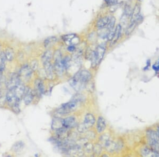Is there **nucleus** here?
<instances>
[{"instance_id":"nucleus-1","label":"nucleus","mask_w":159,"mask_h":157,"mask_svg":"<svg viewBox=\"0 0 159 157\" xmlns=\"http://www.w3.org/2000/svg\"><path fill=\"white\" fill-rule=\"evenodd\" d=\"M6 103L11 107L13 112L18 114L20 112V103L21 100L15 95L13 90H8L6 94Z\"/></svg>"},{"instance_id":"nucleus-2","label":"nucleus","mask_w":159,"mask_h":157,"mask_svg":"<svg viewBox=\"0 0 159 157\" xmlns=\"http://www.w3.org/2000/svg\"><path fill=\"white\" fill-rule=\"evenodd\" d=\"M147 138L150 148L159 151V138L156 131L151 129L147 130Z\"/></svg>"},{"instance_id":"nucleus-3","label":"nucleus","mask_w":159,"mask_h":157,"mask_svg":"<svg viewBox=\"0 0 159 157\" xmlns=\"http://www.w3.org/2000/svg\"><path fill=\"white\" fill-rule=\"evenodd\" d=\"M53 58L54 60V68L58 76L63 75L65 69L62 63V54L59 50H56L53 54Z\"/></svg>"},{"instance_id":"nucleus-4","label":"nucleus","mask_w":159,"mask_h":157,"mask_svg":"<svg viewBox=\"0 0 159 157\" xmlns=\"http://www.w3.org/2000/svg\"><path fill=\"white\" fill-rule=\"evenodd\" d=\"M77 100H74L67 103L63 104L57 111L60 115H66L73 112L77 107Z\"/></svg>"},{"instance_id":"nucleus-5","label":"nucleus","mask_w":159,"mask_h":157,"mask_svg":"<svg viewBox=\"0 0 159 157\" xmlns=\"http://www.w3.org/2000/svg\"><path fill=\"white\" fill-rule=\"evenodd\" d=\"M95 116L92 114L88 113L86 114L84 117L83 123L79 125L78 130L80 132H83L86 130L92 127L95 124Z\"/></svg>"},{"instance_id":"nucleus-6","label":"nucleus","mask_w":159,"mask_h":157,"mask_svg":"<svg viewBox=\"0 0 159 157\" xmlns=\"http://www.w3.org/2000/svg\"><path fill=\"white\" fill-rule=\"evenodd\" d=\"M33 73V70L28 65H25L22 66L19 72V76L20 78L25 81H28L30 79Z\"/></svg>"},{"instance_id":"nucleus-7","label":"nucleus","mask_w":159,"mask_h":157,"mask_svg":"<svg viewBox=\"0 0 159 157\" xmlns=\"http://www.w3.org/2000/svg\"><path fill=\"white\" fill-rule=\"evenodd\" d=\"M106 50V46L102 44L100 45H98L95 50L94 51L95 59L97 65L100 63L102 59L104 58Z\"/></svg>"},{"instance_id":"nucleus-8","label":"nucleus","mask_w":159,"mask_h":157,"mask_svg":"<svg viewBox=\"0 0 159 157\" xmlns=\"http://www.w3.org/2000/svg\"><path fill=\"white\" fill-rule=\"evenodd\" d=\"M62 39L68 45H75L79 42V38L75 33H69L64 35L62 36Z\"/></svg>"},{"instance_id":"nucleus-9","label":"nucleus","mask_w":159,"mask_h":157,"mask_svg":"<svg viewBox=\"0 0 159 157\" xmlns=\"http://www.w3.org/2000/svg\"><path fill=\"white\" fill-rule=\"evenodd\" d=\"M20 83H21V82L19 75L16 74H13L8 81V83L6 84V86L8 90H12Z\"/></svg>"},{"instance_id":"nucleus-10","label":"nucleus","mask_w":159,"mask_h":157,"mask_svg":"<svg viewBox=\"0 0 159 157\" xmlns=\"http://www.w3.org/2000/svg\"><path fill=\"white\" fill-rule=\"evenodd\" d=\"M77 74L79 79L80 81L84 86L91 80L92 77L91 73L86 70H82L77 73Z\"/></svg>"},{"instance_id":"nucleus-11","label":"nucleus","mask_w":159,"mask_h":157,"mask_svg":"<svg viewBox=\"0 0 159 157\" xmlns=\"http://www.w3.org/2000/svg\"><path fill=\"white\" fill-rule=\"evenodd\" d=\"M43 63L47 78L49 79H52L54 76V68L51 62L46 61Z\"/></svg>"},{"instance_id":"nucleus-12","label":"nucleus","mask_w":159,"mask_h":157,"mask_svg":"<svg viewBox=\"0 0 159 157\" xmlns=\"http://www.w3.org/2000/svg\"><path fill=\"white\" fill-rule=\"evenodd\" d=\"M141 154L143 157H159V151L154 150L152 149L147 147H144L141 149Z\"/></svg>"},{"instance_id":"nucleus-13","label":"nucleus","mask_w":159,"mask_h":157,"mask_svg":"<svg viewBox=\"0 0 159 157\" xmlns=\"http://www.w3.org/2000/svg\"><path fill=\"white\" fill-rule=\"evenodd\" d=\"M35 88L36 93L42 95L45 92V87L43 81L40 79H37L35 82Z\"/></svg>"},{"instance_id":"nucleus-14","label":"nucleus","mask_w":159,"mask_h":157,"mask_svg":"<svg viewBox=\"0 0 159 157\" xmlns=\"http://www.w3.org/2000/svg\"><path fill=\"white\" fill-rule=\"evenodd\" d=\"M62 123H63V127L68 129L73 128L74 127H75L77 124V121L75 118L72 116H71V117H68V118H65L64 119H63Z\"/></svg>"},{"instance_id":"nucleus-15","label":"nucleus","mask_w":159,"mask_h":157,"mask_svg":"<svg viewBox=\"0 0 159 157\" xmlns=\"http://www.w3.org/2000/svg\"><path fill=\"white\" fill-rule=\"evenodd\" d=\"M22 98L24 99V103L26 105H29L30 104L34 99V93L31 90L30 88H26Z\"/></svg>"},{"instance_id":"nucleus-16","label":"nucleus","mask_w":159,"mask_h":157,"mask_svg":"<svg viewBox=\"0 0 159 157\" xmlns=\"http://www.w3.org/2000/svg\"><path fill=\"white\" fill-rule=\"evenodd\" d=\"M26 89V87H25V85L22 83H20L17 87H15L14 89H12V90L14 91L17 97L19 98L20 100H21L24 96V95L25 94Z\"/></svg>"},{"instance_id":"nucleus-17","label":"nucleus","mask_w":159,"mask_h":157,"mask_svg":"<svg viewBox=\"0 0 159 157\" xmlns=\"http://www.w3.org/2000/svg\"><path fill=\"white\" fill-rule=\"evenodd\" d=\"M106 127V123L104 118L102 116H99L97 122L96 129L99 133H101L104 131Z\"/></svg>"},{"instance_id":"nucleus-18","label":"nucleus","mask_w":159,"mask_h":157,"mask_svg":"<svg viewBox=\"0 0 159 157\" xmlns=\"http://www.w3.org/2000/svg\"><path fill=\"white\" fill-rule=\"evenodd\" d=\"M4 52L6 57V61H12L14 59L15 57V52L14 51V49L11 47H6Z\"/></svg>"},{"instance_id":"nucleus-19","label":"nucleus","mask_w":159,"mask_h":157,"mask_svg":"<svg viewBox=\"0 0 159 157\" xmlns=\"http://www.w3.org/2000/svg\"><path fill=\"white\" fill-rule=\"evenodd\" d=\"M110 17H104L100 19L97 23V27L99 29H102L107 27V25L110 20Z\"/></svg>"},{"instance_id":"nucleus-20","label":"nucleus","mask_w":159,"mask_h":157,"mask_svg":"<svg viewBox=\"0 0 159 157\" xmlns=\"http://www.w3.org/2000/svg\"><path fill=\"white\" fill-rule=\"evenodd\" d=\"M57 41V38L55 36L47 37L44 41V45L45 48H49L54 45Z\"/></svg>"},{"instance_id":"nucleus-21","label":"nucleus","mask_w":159,"mask_h":157,"mask_svg":"<svg viewBox=\"0 0 159 157\" xmlns=\"http://www.w3.org/2000/svg\"><path fill=\"white\" fill-rule=\"evenodd\" d=\"M141 11V8L139 5L136 4L135 6L134 9L132 10V21H136L138 20L140 18V14Z\"/></svg>"},{"instance_id":"nucleus-22","label":"nucleus","mask_w":159,"mask_h":157,"mask_svg":"<svg viewBox=\"0 0 159 157\" xmlns=\"http://www.w3.org/2000/svg\"><path fill=\"white\" fill-rule=\"evenodd\" d=\"M25 148V144L24 143L19 141L18 142H15V143L12 147V150L15 152H21L23 149Z\"/></svg>"},{"instance_id":"nucleus-23","label":"nucleus","mask_w":159,"mask_h":157,"mask_svg":"<svg viewBox=\"0 0 159 157\" xmlns=\"http://www.w3.org/2000/svg\"><path fill=\"white\" fill-rule=\"evenodd\" d=\"M63 119H60L59 118H55L52 122V127L53 130H58L62 127H63V123H62Z\"/></svg>"},{"instance_id":"nucleus-24","label":"nucleus","mask_w":159,"mask_h":157,"mask_svg":"<svg viewBox=\"0 0 159 157\" xmlns=\"http://www.w3.org/2000/svg\"><path fill=\"white\" fill-rule=\"evenodd\" d=\"M53 57L52 51L51 50H47L44 52L41 56V61L43 63L46 61H50Z\"/></svg>"},{"instance_id":"nucleus-25","label":"nucleus","mask_w":159,"mask_h":157,"mask_svg":"<svg viewBox=\"0 0 159 157\" xmlns=\"http://www.w3.org/2000/svg\"><path fill=\"white\" fill-rule=\"evenodd\" d=\"M121 31H122V27L120 24H118L117 25L115 30V34H114L113 39L112 40L113 43L117 42V41L119 39L120 36H121Z\"/></svg>"},{"instance_id":"nucleus-26","label":"nucleus","mask_w":159,"mask_h":157,"mask_svg":"<svg viewBox=\"0 0 159 157\" xmlns=\"http://www.w3.org/2000/svg\"><path fill=\"white\" fill-rule=\"evenodd\" d=\"M62 63L65 70H68L71 65V59L70 57L66 56L62 59Z\"/></svg>"},{"instance_id":"nucleus-27","label":"nucleus","mask_w":159,"mask_h":157,"mask_svg":"<svg viewBox=\"0 0 159 157\" xmlns=\"http://www.w3.org/2000/svg\"><path fill=\"white\" fill-rule=\"evenodd\" d=\"M136 22L132 21L131 24L129 25L126 30L125 34L126 36L130 35L133 32V31L134 30L135 28L136 27Z\"/></svg>"},{"instance_id":"nucleus-28","label":"nucleus","mask_w":159,"mask_h":157,"mask_svg":"<svg viewBox=\"0 0 159 157\" xmlns=\"http://www.w3.org/2000/svg\"><path fill=\"white\" fill-rule=\"evenodd\" d=\"M116 23V19L114 17H111L110 18V20L109 21V23L107 25V29L108 30H110L113 29L114 26Z\"/></svg>"},{"instance_id":"nucleus-29","label":"nucleus","mask_w":159,"mask_h":157,"mask_svg":"<svg viewBox=\"0 0 159 157\" xmlns=\"http://www.w3.org/2000/svg\"><path fill=\"white\" fill-rule=\"evenodd\" d=\"M6 97L3 95L1 90H0V107L4 105L5 103H6Z\"/></svg>"},{"instance_id":"nucleus-30","label":"nucleus","mask_w":159,"mask_h":157,"mask_svg":"<svg viewBox=\"0 0 159 157\" xmlns=\"http://www.w3.org/2000/svg\"><path fill=\"white\" fill-rule=\"evenodd\" d=\"M105 3L108 6H113L118 3V0H104Z\"/></svg>"},{"instance_id":"nucleus-31","label":"nucleus","mask_w":159,"mask_h":157,"mask_svg":"<svg viewBox=\"0 0 159 157\" xmlns=\"http://www.w3.org/2000/svg\"><path fill=\"white\" fill-rule=\"evenodd\" d=\"M114 34H115V30H113V29L112 30H109V32L107 33V38L108 41H111L113 40Z\"/></svg>"},{"instance_id":"nucleus-32","label":"nucleus","mask_w":159,"mask_h":157,"mask_svg":"<svg viewBox=\"0 0 159 157\" xmlns=\"http://www.w3.org/2000/svg\"><path fill=\"white\" fill-rule=\"evenodd\" d=\"M38 61H36V60H35V61H32L31 62V68H32V70H35L37 69V68L38 67Z\"/></svg>"},{"instance_id":"nucleus-33","label":"nucleus","mask_w":159,"mask_h":157,"mask_svg":"<svg viewBox=\"0 0 159 157\" xmlns=\"http://www.w3.org/2000/svg\"><path fill=\"white\" fill-rule=\"evenodd\" d=\"M131 9V8H130V6H127L126 8V15H127V16H131L132 15V11Z\"/></svg>"},{"instance_id":"nucleus-34","label":"nucleus","mask_w":159,"mask_h":157,"mask_svg":"<svg viewBox=\"0 0 159 157\" xmlns=\"http://www.w3.org/2000/svg\"><path fill=\"white\" fill-rule=\"evenodd\" d=\"M153 70H154L156 72H159V59L158 62L156 63V64L153 65V66H152Z\"/></svg>"},{"instance_id":"nucleus-35","label":"nucleus","mask_w":159,"mask_h":157,"mask_svg":"<svg viewBox=\"0 0 159 157\" xmlns=\"http://www.w3.org/2000/svg\"><path fill=\"white\" fill-rule=\"evenodd\" d=\"M75 45H69L67 47V50L70 52H73L75 50Z\"/></svg>"},{"instance_id":"nucleus-36","label":"nucleus","mask_w":159,"mask_h":157,"mask_svg":"<svg viewBox=\"0 0 159 157\" xmlns=\"http://www.w3.org/2000/svg\"><path fill=\"white\" fill-rule=\"evenodd\" d=\"M101 146L99 145H96L95 147V153L99 154L101 151Z\"/></svg>"},{"instance_id":"nucleus-37","label":"nucleus","mask_w":159,"mask_h":157,"mask_svg":"<svg viewBox=\"0 0 159 157\" xmlns=\"http://www.w3.org/2000/svg\"><path fill=\"white\" fill-rule=\"evenodd\" d=\"M156 132L158 133V136H159V127H158V128H157V131H156Z\"/></svg>"},{"instance_id":"nucleus-38","label":"nucleus","mask_w":159,"mask_h":157,"mask_svg":"<svg viewBox=\"0 0 159 157\" xmlns=\"http://www.w3.org/2000/svg\"><path fill=\"white\" fill-rule=\"evenodd\" d=\"M2 45H1V42H0V53L1 52H2Z\"/></svg>"}]
</instances>
